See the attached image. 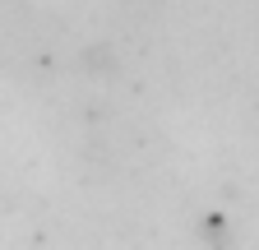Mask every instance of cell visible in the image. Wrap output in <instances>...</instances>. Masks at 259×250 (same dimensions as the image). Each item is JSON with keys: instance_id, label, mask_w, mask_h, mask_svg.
<instances>
[{"instance_id": "obj_1", "label": "cell", "mask_w": 259, "mask_h": 250, "mask_svg": "<svg viewBox=\"0 0 259 250\" xmlns=\"http://www.w3.org/2000/svg\"><path fill=\"white\" fill-rule=\"evenodd\" d=\"M70 28L28 0H0V70L47 79L70 65Z\"/></svg>"}]
</instances>
